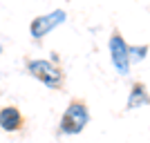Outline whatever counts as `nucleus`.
<instances>
[{"instance_id":"f257e3e1","label":"nucleus","mask_w":150,"mask_h":143,"mask_svg":"<svg viewBox=\"0 0 150 143\" xmlns=\"http://www.w3.org/2000/svg\"><path fill=\"white\" fill-rule=\"evenodd\" d=\"M90 123V110L83 101H72L61 116V134H81Z\"/></svg>"},{"instance_id":"f03ea898","label":"nucleus","mask_w":150,"mask_h":143,"mask_svg":"<svg viewBox=\"0 0 150 143\" xmlns=\"http://www.w3.org/2000/svg\"><path fill=\"white\" fill-rule=\"evenodd\" d=\"M27 69H29V74L36 78V81L45 83L47 87H61L63 85V69L58 67L56 63L52 61H29L27 63Z\"/></svg>"},{"instance_id":"7ed1b4c3","label":"nucleus","mask_w":150,"mask_h":143,"mask_svg":"<svg viewBox=\"0 0 150 143\" xmlns=\"http://www.w3.org/2000/svg\"><path fill=\"white\" fill-rule=\"evenodd\" d=\"M110 61H112V67L117 69V74L121 76H128L130 74V47L125 45L123 36L119 31H112L110 36Z\"/></svg>"},{"instance_id":"20e7f679","label":"nucleus","mask_w":150,"mask_h":143,"mask_svg":"<svg viewBox=\"0 0 150 143\" xmlns=\"http://www.w3.org/2000/svg\"><path fill=\"white\" fill-rule=\"evenodd\" d=\"M67 18V13L63 11V9H54V11L45 13V16H36V18L31 20L29 25V31L34 38H43L45 34H50L52 29H56L58 25H63Z\"/></svg>"},{"instance_id":"39448f33","label":"nucleus","mask_w":150,"mask_h":143,"mask_svg":"<svg viewBox=\"0 0 150 143\" xmlns=\"http://www.w3.org/2000/svg\"><path fill=\"white\" fill-rule=\"evenodd\" d=\"M0 128L5 132H18L23 128V114H20L18 107H2L0 110Z\"/></svg>"},{"instance_id":"423d86ee","label":"nucleus","mask_w":150,"mask_h":143,"mask_svg":"<svg viewBox=\"0 0 150 143\" xmlns=\"http://www.w3.org/2000/svg\"><path fill=\"white\" fill-rule=\"evenodd\" d=\"M141 103H150V96L146 94V87L144 83H137V85L132 87V92H130V99H128V107H139Z\"/></svg>"},{"instance_id":"0eeeda50","label":"nucleus","mask_w":150,"mask_h":143,"mask_svg":"<svg viewBox=\"0 0 150 143\" xmlns=\"http://www.w3.org/2000/svg\"><path fill=\"white\" fill-rule=\"evenodd\" d=\"M0 54H2V45H0Z\"/></svg>"}]
</instances>
